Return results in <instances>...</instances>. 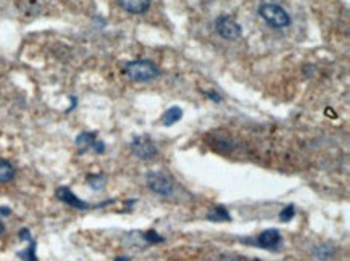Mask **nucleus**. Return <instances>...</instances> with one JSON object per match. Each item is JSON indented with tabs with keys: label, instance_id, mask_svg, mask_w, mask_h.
<instances>
[{
	"label": "nucleus",
	"instance_id": "obj_1",
	"mask_svg": "<svg viewBox=\"0 0 350 261\" xmlns=\"http://www.w3.org/2000/svg\"><path fill=\"white\" fill-rule=\"evenodd\" d=\"M125 75L136 83H149L160 76V70L150 60H133L125 64Z\"/></svg>",
	"mask_w": 350,
	"mask_h": 261
},
{
	"label": "nucleus",
	"instance_id": "obj_2",
	"mask_svg": "<svg viewBox=\"0 0 350 261\" xmlns=\"http://www.w3.org/2000/svg\"><path fill=\"white\" fill-rule=\"evenodd\" d=\"M258 15L266 24H270L271 28L276 29H284L290 26V16L284 8L278 4H263L258 8Z\"/></svg>",
	"mask_w": 350,
	"mask_h": 261
},
{
	"label": "nucleus",
	"instance_id": "obj_3",
	"mask_svg": "<svg viewBox=\"0 0 350 261\" xmlns=\"http://www.w3.org/2000/svg\"><path fill=\"white\" fill-rule=\"evenodd\" d=\"M215 31L226 40H236L242 36V26L227 15H219L215 20Z\"/></svg>",
	"mask_w": 350,
	"mask_h": 261
},
{
	"label": "nucleus",
	"instance_id": "obj_4",
	"mask_svg": "<svg viewBox=\"0 0 350 261\" xmlns=\"http://www.w3.org/2000/svg\"><path fill=\"white\" fill-rule=\"evenodd\" d=\"M131 150L139 160H152L157 157V147L149 136H137L131 142Z\"/></svg>",
	"mask_w": 350,
	"mask_h": 261
},
{
	"label": "nucleus",
	"instance_id": "obj_5",
	"mask_svg": "<svg viewBox=\"0 0 350 261\" xmlns=\"http://www.w3.org/2000/svg\"><path fill=\"white\" fill-rule=\"evenodd\" d=\"M147 185L153 193L161 195V197L173 195V182L165 174L158 173V171H152V173L147 174Z\"/></svg>",
	"mask_w": 350,
	"mask_h": 261
},
{
	"label": "nucleus",
	"instance_id": "obj_6",
	"mask_svg": "<svg viewBox=\"0 0 350 261\" xmlns=\"http://www.w3.org/2000/svg\"><path fill=\"white\" fill-rule=\"evenodd\" d=\"M254 243L263 250L276 251V250H279L282 245V235L278 229H273L271 227V229H265V231L260 232L254 239Z\"/></svg>",
	"mask_w": 350,
	"mask_h": 261
},
{
	"label": "nucleus",
	"instance_id": "obj_7",
	"mask_svg": "<svg viewBox=\"0 0 350 261\" xmlns=\"http://www.w3.org/2000/svg\"><path fill=\"white\" fill-rule=\"evenodd\" d=\"M56 199L62 200L63 203H67L71 208H76V210H87L89 208V203H86L84 200L78 199L73 190H70L68 187H59L56 189Z\"/></svg>",
	"mask_w": 350,
	"mask_h": 261
},
{
	"label": "nucleus",
	"instance_id": "obj_8",
	"mask_svg": "<svg viewBox=\"0 0 350 261\" xmlns=\"http://www.w3.org/2000/svg\"><path fill=\"white\" fill-rule=\"evenodd\" d=\"M116 2L125 12L133 15H142L150 7V0H116Z\"/></svg>",
	"mask_w": 350,
	"mask_h": 261
},
{
	"label": "nucleus",
	"instance_id": "obj_9",
	"mask_svg": "<svg viewBox=\"0 0 350 261\" xmlns=\"http://www.w3.org/2000/svg\"><path fill=\"white\" fill-rule=\"evenodd\" d=\"M207 219L208 221H213V223H227V221H231V215H229V211L226 210V207L223 205H216L211 208L208 213H207Z\"/></svg>",
	"mask_w": 350,
	"mask_h": 261
},
{
	"label": "nucleus",
	"instance_id": "obj_10",
	"mask_svg": "<svg viewBox=\"0 0 350 261\" xmlns=\"http://www.w3.org/2000/svg\"><path fill=\"white\" fill-rule=\"evenodd\" d=\"M76 144L81 145V147H84V149H89V147H94V149H95L97 152H99V153H102L103 149H105L102 142H97V141H95V134H92V133H83L81 136H78Z\"/></svg>",
	"mask_w": 350,
	"mask_h": 261
},
{
	"label": "nucleus",
	"instance_id": "obj_11",
	"mask_svg": "<svg viewBox=\"0 0 350 261\" xmlns=\"http://www.w3.org/2000/svg\"><path fill=\"white\" fill-rule=\"evenodd\" d=\"M16 171L10 161L5 158H0V184H8L15 179Z\"/></svg>",
	"mask_w": 350,
	"mask_h": 261
},
{
	"label": "nucleus",
	"instance_id": "obj_12",
	"mask_svg": "<svg viewBox=\"0 0 350 261\" xmlns=\"http://www.w3.org/2000/svg\"><path fill=\"white\" fill-rule=\"evenodd\" d=\"M183 118V108L181 107H171L168 108L163 116H161V124L163 126H173L178 121H181Z\"/></svg>",
	"mask_w": 350,
	"mask_h": 261
},
{
	"label": "nucleus",
	"instance_id": "obj_13",
	"mask_svg": "<svg viewBox=\"0 0 350 261\" xmlns=\"http://www.w3.org/2000/svg\"><path fill=\"white\" fill-rule=\"evenodd\" d=\"M18 256H20L23 261H37V256H36V242L31 240L29 247H28L26 250L20 251Z\"/></svg>",
	"mask_w": 350,
	"mask_h": 261
},
{
	"label": "nucleus",
	"instance_id": "obj_14",
	"mask_svg": "<svg viewBox=\"0 0 350 261\" xmlns=\"http://www.w3.org/2000/svg\"><path fill=\"white\" fill-rule=\"evenodd\" d=\"M315 256L316 258H320V259H328V258H331L332 255H334V248H332L331 245H318L315 248Z\"/></svg>",
	"mask_w": 350,
	"mask_h": 261
},
{
	"label": "nucleus",
	"instance_id": "obj_15",
	"mask_svg": "<svg viewBox=\"0 0 350 261\" xmlns=\"http://www.w3.org/2000/svg\"><path fill=\"white\" fill-rule=\"evenodd\" d=\"M294 216H296V207L294 205H286L279 211V221H282V223H289Z\"/></svg>",
	"mask_w": 350,
	"mask_h": 261
},
{
	"label": "nucleus",
	"instance_id": "obj_16",
	"mask_svg": "<svg viewBox=\"0 0 350 261\" xmlns=\"http://www.w3.org/2000/svg\"><path fill=\"white\" fill-rule=\"evenodd\" d=\"M89 185L92 187V189H102V187L105 185V177L103 176H94V177H89Z\"/></svg>",
	"mask_w": 350,
	"mask_h": 261
},
{
	"label": "nucleus",
	"instance_id": "obj_17",
	"mask_svg": "<svg viewBox=\"0 0 350 261\" xmlns=\"http://www.w3.org/2000/svg\"><path fill=\"white\" fill-rule=\"evenodd\" d=\"M12 215V210L8 207H0V234L5 232V224H4V218L5 216H10Z\"/></svg>",
	"mask_w": 350,
	"mask_h": 261
},
{
	"label": "nucleus",
	"instance_id": "obj_18",
	"mask_svg": "<svg viewBox=\"0 0 350 261\" xmlns=\"http://www.w3.org/2000/svg\"><path fill=\"white\" fill-rule=\"evenodd\" d=\"M145 239H147L150 243H157V242H163V237H161V235H158L155 231H149V232H145V235H144Z\"/></svg>",
	"mask_w": 350,
	"mask_h": 261
},
{
	"label": "nucleus",
	"instance_id": "obj_19",
	"mask_svg": "<svg viewBox=\"0 0 350 261\" xmlns=\"http://www.w3.org/2000/svg\"><path fill=\"white\" fill-rule=\"evenodd\" d=\"M208 97L211 100H215V102H221V97H218L216 94H208Z\"/></svg>",
	"mask_w": 350,
	"mask_h": 261
}]
</instances>
